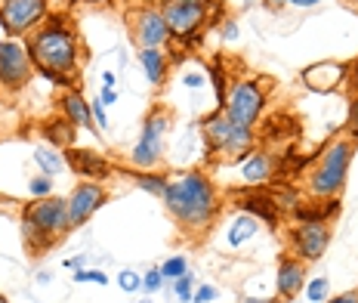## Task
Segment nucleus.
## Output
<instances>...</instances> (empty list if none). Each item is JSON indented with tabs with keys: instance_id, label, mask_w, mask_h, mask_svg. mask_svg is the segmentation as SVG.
<instances>
[{
	"instance_id": "obj_1",
	"label": "nucleus",
	"mask_w": 358,
	"mask_h": 303,
	"mask_svg": "<svg viewBox=\"0 0 358 303\" xmlns=\"http://www.w3.org/2000/svg\"><path fill=\"white\" fill-rule=\"evenodd\" d=\"M164 204L185 229H207L220 213V195L204 171H185L173 176L164 192Z\"/></svg>"
},
{
	"instance_id": "obj_2",
	"label": "nucleus",
	"mask_w": 358,
	"mask_h": 303,
	"mask_svg": "<svg viewBox=\"0 0 358 303\" xmlns=\"http://www.w3.org/2000/svg\"><path fill=\"white\" fill-rule=\"evenodd\" d=\"M28 56H31L34 71L50 69L62 75H78L80 53H78V34L69 28L65 16H47L41 28L28 34Z\"/></svg>"
},
{
	"instance_id": "obj_3",
	"label": "nucleus",
	"mask_w": 358,
	"mask_h": 303,
	"mask_svg": "<svg viewBox=\"0 0 358 303\" xmlns=\"http://www.w3.org/2000/svg\"><path fill=\"white\" fill-rule=\"evenodd\" d=\"M22 232H25V245L34 254H43L47 248H53L65 232H71L69 226V202L56 195L34 198L22 208Z\"/></svg>"
},
{
	"instance_id": "obj_4",
	"label": "nucleus",
	"mask_w": 358,
	"mask_h": 303,
	"mask_svg": "<svg viewBox=\"0 0 358 303\" xmlns=\"http://www.w3.org/2000/svg\"><path fill=\"white\" fill-rule=\"evenodd\" d=\"M355 143L352 139H337L322 152L318 167L309 176V192L315 198H337V192L346 186V174H349V161H352Z\"/></svg>"
},
{
	"instance_id": "obj_5",
	"label": "nucleus",
	"mask_w": 358,
	"mask_h": 303,
	"mask_svg": "<svg viewBox=\"0 0 358 303\" xmlns=\"http://www.w3.org/2000/svg\"><path fill=\"white\" fill-rule=\"evenodd\" d=\"M201 133H204V146L210 155H229V152L250 155L253 127H241L222 108H216L213 115H207L201 121Z\"/></svg>"
},
{
	"instance_id": "obj_6",
	"label": "nucleus",
	"mask_w": 358,
	"mask_h": 303,
	"mask_svg": "<svg viewBox=\"0 0 358 303\" xmlns=\"http://www.w3.org/2000/svg\"><path fill=\"white\" fill-rule=\"evenodd\" d=\"M210 6L213 0H164L161 16L170 28V38L182 43H195L201 38V28H204Z\"/></svg>"
},
{
	"instance_id": "obj_7",
	"label": "nucleus",
	"mask_w": 358,
	"mask_h": 303,
	"mask_svg": "<svg viewBox=\"0 0 358 303\" xmlns=\"http://www.w3.org/2000/svg\"><path fill=\"white\" fill-rule=\"evenodd\" d=\"M47 13V0H0V28L6 31V38H28L34 28L43 25Z\"/></svg>"
},
{
	"instance_id": "obj_8",
	"label": "nucleus",
	"mask_w": 358,
	"mask_h": 303,
	"mask_svg": "<svg viewBox=\"0 0 358 303\" xmlns=\"http://www.w3.org/2000/svg\"><path fill=\"white\" fill-rule=\"evenodd\" d=\"M167 127H170L167 108H155V112L145 118L143 133H139V143L133 146V152H130V164L136 167V171H152V167L161 161Z\"/></svg>"
},
{
	"instance_id": "obj_9",
	"label": "nucleus",
	"mask_w": 358,
	"mask_h": 303,
	"mask_svg": "<svg viewBox=\"0 0 358 303\" xmlns=\"http://www.w3.org/2000/svg\"><path fill=\"white\" fill-rule=\"evenodd\" d=\"M266 108V90L259 80H238L232 87V93L226 96V106H222V112H226L232 121H238L241 127H253V124L259 121V115H263Z\"/></svg>"
},
{
	"instance_id": "obj_10",
	"label": "nucleus",
	"mask_w": 358,
	"mask_h": 303,
	"mask_svg": "<svg viewBox=\"0 0 358 303\" xmlns=\"http://www.w3.org/2000/svg\"><path fill=\"white\" fill-rule=\"evenodd\" d=\"M31 56L28 47L16 38H3L0 41V84L6 90H22L31 80Z\"/></svg>"
},
{
	"instance_id": "obj_11",
	"label": "nucleus",
	"mask_w": 358,
	"mask_h": 303,
	"mask_svg": "<svg viewBox=\"0 0 358 303\" xmlns=\"http://www.w3.org/2000/svg\"><path fill=\"white\" fill-rule=\"evenodd\" d=\"M294 257H300L303 263H312L327 251L331 245V226L327 223H296L287 235Z\"/></svg>"
},
{
	"instance_id": "obj_12",
	"label": "nucleus",
	"mask_w": 358,
	"mask_h": 303,
	"mask_svg": "<svg viewBox=\"0 0 358 303\" xmlns=\"http://www.w3.org/2000/svg\"><path fill=\"white\" fill-rule=\"evenodd\" d=\"M65 202H69V226L78 229L108 202V192L102 189L99 183L87 180V183H80V186H74V192L65 198Z\"/></svg>"
},
{
	"instance_id": "obj_13",
	"label": "nucleus",
	"mask_w": 358,
	"mask_h": 303,
	"mask_svg": "<svg viewBox=\"0 0 358 303\" xmlns=\"http://www.w3.org/2000/svg\"><path fill=\"white\" fill-rule=\"evenodd\" d=\"M133 41L139 43V50H145V47L161 50L164 43L170 41V28H167V22H164L161 10L143 6V10L133 13Z\"/></svg>"
},
{
	"instance_id": "obj_14",
	"label": "nucleus",
	"mask_w": 358,
	"mask_h": 303,
	"mask_svg": "<svg viewBox=\"0 0 358 303\" xmlns=\"http://www.w3.org/2000/svg\"><path fill=\"white\" fill-rule=\"evenodd\" d=\"M65 161H69V167L78 176H87L93 183H102L115 174V164H111L106 155H99L93 149H74L71 146V149H65Z\"/></svg>"
},
{
	"instance_id": "obj_15",
	"label": "nucleus",
	"mask_w": 358,
	"mask_h": 303,
	"mask_svg": "<svg viewBox=\"0 0 358 303\" xmlns=\"http://www.w3.org/2000/svg\"><path fill=\"white\" fill-rule=\"evenodd\" d=\"M238 198V208H241L244 213H250V217L263 220L266 226L278 229L281 223V208L272 202V195H268L266 189H248V192H235Z\"/></svg>"
},
{
	"instance_id": "obj_16",
	"label": "nucleus",
	"mask_w": 358,
	"mask_h": 303,
	"mask_svg": "<svg viewBox=\"0 0 358 303\" xmlns=\"http://www.w3.org/2000/svg\"><path fill=\"white\" fill-rule=\"evenodd\" d=\"M346 75H349V69L340 62H315L309 69H303V84L315 93H334V90H340Z\"/></svg>"
},
{
	"instance_id": "obj_17",
	"label": "nucleus",
	"mask_w": 358,
	"mask_h": 303,
	"mask_svg": "<svg viewBox=\"0 0 358 303\" xmlns=\"http://www.w3.org/2000/svg\"><path fill=\"white\" fill-rule=\"evenodd\" d=\"M303 282H306V263L294 254H285L278 260V272H275V288H278V297L281 300H290L303 291Z\"/></svg>"
},
{
	"instance_id": "obj_18",
	"label": "nucleus",
	"mask_w": 358,
	"mask_h": 303,
	"mask_svg": "<svg viewBox=\"0 0 358 303\" xmlns=\"http://www.w3.org/2000/svg\"><path fill=\"white\" fill-rule=\"evenodd\" d=\"M340 213V198H327V202H300L290 217L296 223H331Z\"/></svg>"
},
{
	"instance_id": "obj_19",
	"label": "nucleus",
	"mask_w": 358,
	"mask_h": 303,
	"mask_svg": "<svg viewBox=\"0 0 358 303\" xmlns=\"http://www.w3.org/2000/svg\"><path fill=\"white\" fill-rule=\"evenodd\" d=\"M241 176L248 186H266L275 176V158L268 152H250L248 158H244Z\"/></svg>"
},
{
	"instance_id": "obj_20",
	"label": "nucleus",
	"mask_w": 358,
	"mask_h": 303,
	"mask_svg": "<svg viewBox=\"0 0 358 303\" xmlns=\"http://www.w3.org/2000/svg\"><path fill=\"white\" fill-rule=\"evenodd\" d=\"M62 112H65V118H69L74 127H84V130L96 133V121H93V112H90V102L84 99V93L80 90H69L62 96Z\"/></svg>"
},
{
	"instance_id": "obj_21",
	"label": "nucleus",
	"mask_w": 358,
	"mask_h": 303,
	"mask_svg": "<svg viewBox=\"0 0 358 303\" xmlns=\"http://www.w3.org/2000/svg\"><path fill=\"white\" fill-rule=\"evenodd\" d=\"M41 133H43V139H47V146H53V149H71L74 136H78V127H74L69 118H53V121L41 124Z\"/></svg>"
},
{
	"instance_id": "obj_22",
	"label": "nucleus",
	"mask_w": 358,
	"mask_h": 303,
	"mask_svg": "<svg viewBox=\"0 0 358 303\" xmlns=\"http://www.w3.org/2000/svg\"><path fill=\"white\" fill-rule=\"evenodd\" d=\"M139 65H143L145 78L152 80L155 87H161L164 80H167V69H170V62H167V56H164V50H155V47L139 50Z\"/></svg>"
},
{
	"instance_id": "obj_23",
	"label": "nucleus",
	"mask_w": 358,
	"mask_h": 303,
	"mask_svg": "<svg viewBox=\"0 0 358 303\" xmlns=\"http://www.w3.org/2000/svg\"><path fill=\"white\" fill-rule=\"evenodd\" d=\"M257 232H259V220L241 211V213H238V217L232 220V226H229L226 241H229V248H241L244 241H250Z\"/></svg>"
},
{
	"instance_id": "obj_24",
	"label": "nucleus",
	"mask_w": 358,
	"mask_h": 303,
	"mask_svg": "<svg viewBox=\"0 0 358 303\" xmlns=\"http://www.w3.org/2000/svg\"><path fill=\"white\" fill-rule=\"evenodd\" d=\"M34 161H37V167H41L47 176H53V174H59V171H65V167H69L65 152L53 149V146H37V149H34Z\"/></svg>"
},
{
	"instance_id": "obj_25",
	"label": "nucleus",
	"mask_w": 358,
	"mask_h": 303,
	"mask_svg": "<svg viewBox=\"0 0 358 303\" xmlns=\"http://www.w3.org/2000/svg\"><path fill=\"white\" fill-rule=\"evenodd\" d=\"M266 192H268V195H272V202L278 204L281 211H294L296 204L303 202V198H300V192H296L294 186H290V183H285V180H281V183H275V186H268Z\"/></svg>"
},
{
	"instance_id": "obj_26",
	"label": "nucleus",
	"mask_w": 358,
	"mask_h": 303,
	"mask_svg": "<svg viewBox=\"0 0 358 303\" xmlns=\"http://www.w3.org/2000/svg\"><path fill=\"white\" fill-rule=\"evenodd\" d=\"M133 180H136V186L148 192V195H158L164 198V192H167V176L164 174H152V171H139V174H133Z\"/></svg>"
},
{
	"instance_id": "obj_27",
	"label": "nucleus",
	"mask_w": 358,
	"mask_h": 303,
	"mask_svg": "<svg viewBox=\"0 0 358 303\" xmlns=\"http://www.w3.org/2000/svg\"><path fill=\"white\" fill-rule=\"evenodd\" d=\"M158 269H161L164 282H176L179 276L189 272V260H185L182 254H176V257H170V260H164V266H158Z\"/></svg>"
},
{
	"instance_id": "obj_28",
	"label": "nucleus",
	"mask_w": 358,
	"mask_h": 303,
	"mask_svg": "<svg viewBox=\"0 0 358 303\" xmlns=\"http://www.w3.org/2000/svg\"><path fill=\"white\" fill-rule=\"evenodd\" d=\"M327 294H331V282H327L324 276L312 279V282L306 285V300H312V303H324Z\"/></svg>"
},
{
	"instance_id": "obj_29",
	"label": "nucleus",
	"mask_w": 358,
	"mask_h": 303,
	"mask_svg": "<svg viewBox=\"0 0 358 303\" xmlns=\"http://www.w3.org/2000/svg\"><path fill=\"white\" fill-rule=\"evenodd\" d=\"M210 78H213V87H216V108H222L226 106V71H222L220 59L210 65Z\"/></svg>"
},
{
	"instance_id": "obj_30",
	"label": "nucleus",
	"mask_w": 358,
	"mask_h": 303,
	"mask_svg": "<svg viewBox=\"0 0 358 303\" xmlns=\"http://www.w3.org/2000/svg\"><path fill=\"white\" fill-rule=\"evenodd\" d=\"M173 291H176V297L182 300V303H192V297H195V276H179L176 282H173Z\"/></svg>"
},
{
	"instance_id": "obj_31",
	"label": "nucleus",
	"mask_w": 358,
	"mask_h": 303,
	"mask_svg": "<svg viewBox=\"0 0 358 303\" xmlns=\"http://www.w3.org/2000/svg\"><path fill=\"white\" fill-rule=\"evenodd\" d=\"M28 192H31V198H47L53 192V176H47V174L31 176L28 180Z\"/></svg>"
},
{
	"instance_id": "obj_32",
	"label": "nucleus",
	"mask_w": 358,
	"mask_h": 303,
	"mask_svg": "<svg viewBox=\"0 0 358 303\" xmlns=\"http://www.w3.org/2000/svg\"><path fill=\"white\" fill-rule=\"evenodd\" d=\"M74 282L78 285H84V282H93V285H108V276L102 269H84V266H80V269H74Z\"/></svg>"
},
{
	"instance_id": "obj_33",
	"label": "nucleus",
	"mask_w": 358,
	"mask_h": 303,
	"mask_svg": "<svg viewBox=\"0 0 358 303\" xmlns=\"http://www.w3.org/2000/svg\"><path fill=\"white\" fill-rule=\"evenodd\" d=\"M117 285H121V291L133 294V291H139V288H143V276H139V272H133V269H124L121 276H117Z\"/></svg>"
},
{
	"instance_id": "obj_34",
	"label": "nucleus",
	"mask_w": 358,
	"mask_h": 303,
	"mask_svg": "<svg viewBox=\"0 0 358 303\" xmlns=\"http://www.w3.org/2000/svg\"><path fill=\"white\" fill-rule=\"evenodd\" d=\"M143 288H145L148 294L161 291V288H164V276H161V269H148L145 276H143Z\"/></svg>"
},
{
	"instance_id": "obj_35",
	"label": "nucleus",
	"mask_w": 358,
	"mask_h": 303,
	"mask_svg": "<svg viewBox=\"0 0 358 303\" xmlns=\"http://www.w3.org/2000/svg\"><path fill=\"white\" fill-rule=\"evenodd\" d=\"M90 112H93V121H96V130H108V115H106V106L102 99L90 102Z\"/></svg>"
},
{
	"instance_id": "obj_36",
	"label": "nucleus",
	"mask_w": 358,
	"mask_h": 303,
	"mask_svg": "<svg viewBox=\"0 0 358 303\" xmlns=\"http://www.w3.org/2000/svg\"><path fill=\"white\" fill-rule=\"evenodd\" d=\"M216 300V288L213 285H198L195 288V297H192V303H213Z\"/></svg>"
},
{
	"instance_id": "obj_37",
	"label": "nucleus",
	"mask_w": 358,
	"mask_h": 303,
	"mask_svg": "<svg viewBox=\"0 0 358 303\" xmlns=\"http://www.w3.org/2000/svg\"><path fill=\"white\" fill-rule=\"evenodd\" d=\"M349 136H352V143H358V96L349 106Z\"/></svg>"
},
{
	"instance_id": "obj_38",
	"label": "nucleus",
	"mask_w": 358,
	"mask_h": 303,
	"mask_svg": "<svg viewBox=\"0 0 358 303\" xmlns=\"http://www.w3.org/2000/svg\"><path fill=\"white\" fill-rule=\"evenodd\" d=\"M222 41H238V25H235L232 19L222 25Z\"/></svg>"
},
{
	"instance_id": "obj_39",
	"label": "nucleus",
	"mask_w": 358,
	"mask_h": 303,
	"mask_svg": "<svg viewBox=\"0 0 358 303\" xmlns=\"http://www.w3.org/2000/svg\"><path fill=\"white\" fill-rule=\"evenodd\" d=\"M204 80H207L204 75H185V78H182V84H185V87H192V90H198V87H204Z\"/></svg>"
},
{
	"instance_id": "obj_40",
	"label": "nucleus",
	"mask_w": 358,
	"mask_h": 303,
	"mask_svg": "<svg viewBox=\"0 0 358 303\" xmlns=\"http://www.w3.org/2000/svg\"><path fill=\"white\" fill-rule=\"evenodd\" d=\"M327 303H358V291H346V294H337V297H331Z\"/></svg>"
},
{
	"instance_id": "obj_41",
	"label": "nucleus",
	"mask_w": 358,
	"mask_h": 303,
	"mask_svg": "<svg viewBox=\"0 0 358 303\" xmlns=\"http://www.w3.org/2000/svg\"><path fill=\"white\" fill-rule=\"evenodd\" d=\"M99 99H102V106H115V102H117V90H108V87H102Z\"/></svg>"
},
{
	"instance_id": "obj_42",
	"label": "nucleus",
	"mask_w": 358,
	"mask_h": 303,
	"mask_svg": "<svg viewBox=\"0 0 358 303\" xmlns=\"http://www.w3.org/2000/svg\"><path fill=\"white\" fill-rule=\"evenodd\" d=\"M287 3L300 6V10H312V6H315V3H322V0H287Z\"/></svg>"
},
{
	"instance_id": "obj_43",
	"label": "nucleus",
	"mask_w": 358,
	"mask_h": 303,
	"mask_svg": "<svg viewBox=\"0 0 358 303\" xmlns=\"http://www.w3.org/2000/svg\"><path fill=\"white\" fill-rule=\"evenodd\" d=\"M115 84H117L115 71H106V75H102V87H108V90H115Z\"/></svg>"
},
{
	"instance_id": "obj_44",
	"label": "nucleus",
	"mask_w": 358,
	"mask_h": 303,
	"mask_svg": "<svg viewBox=\"0 0 358 303\" xmlns=\"http://www.w3.org/2000/svg\"><path fill=\"white\" fill-rule=\"evenodd\" d=\"M244 303H278V297H248Z\"/></svg>"
},
{
	"instance_id": "obj_45",
	"label": "nucleus",
	"mask_w": 358,
	"mask_h": 303,
	"mask_svg": "<svg viewBox=\"0 0 358 303\" xmlns=\"http://www.w3.org/2000/svg\"><path fill=\"white\" fill-rule=\"evenodd\" d=\"M263 3H266V6H272V10H275V6H285L287 0H263Z\"/></svg>"
},
{
	"instance_id": "obj_46",
	"label": "nucleus",
	"mask_w": 358,
	"mask_h": 303,
	"mask_svg": "<svg viewBox=\"0 0 358 303\" xmlns=\"http://www.w3.org/2000/svg\"><path fill=\"white\" fill-rule=\"evenodd\" d=\"M352 84L358 87V65H355V69H352Z\"/></svg>"
},
{
	"instance_id": "obj_47",
	"label": "nucleus",
	"mask_w": 358,
	"mask_h": 303,
	"mask_svg": "<svg viewBox=\"0 0 358 303\" xmlns=\"http://www.w3.org/2000/svg\"><path fill=\"white\" fill-rule=\"evenodd\" d=\"M84 3H111V0H84Z\"/></svg>"
},
{
	"instance_id": "obj_48",
	"label": "nucleus",
	"mask_w": 358,
	"mask_h": 303,
	"mask_svg": "<svg viewBox=\"0 0 358 303\" xmlns=\"http://www.w3.org/2000/svg\"><path fill=\"white\" fill-rule=\"evenodd\" d=\"M139 303H152V300H139Z\"/></svg>"
}]
</instances>
